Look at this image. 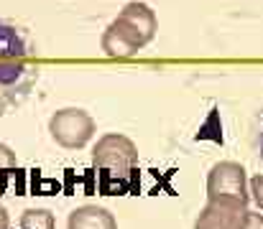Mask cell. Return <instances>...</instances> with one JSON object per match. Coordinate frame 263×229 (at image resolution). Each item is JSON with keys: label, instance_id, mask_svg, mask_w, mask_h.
Returning a JSON list of instances; mask_svg holds the SVG:
<instances>
[{"label": "cell", "instance_id": "cell-9", "mask_svg": "<svg viewBox=\"0 0 263 229\" xmlns=\"http://www.w3.org/2000/svg\"><path fill=\"white\" fill-rule=\"evenodd\" d=\"M67 229H118V222L105 206L85 204L69 214Z\"/></svg>", "mask_w": 263, "mask_h": 229}, {"label": "cell", "instance_id": "cell-14", "mask_svg": "<svg viewBox=\"0 0 263 229\" xmlns=\"http://www.w3.org/2000/svg\"><path fill=\"white\" fill-rule=\"evenodd\" d=\"M256 135H258V151L263 155V110H261V115H258V122H256Z\"/></svg>", "mask_w": 263, "mask_h": 229}, {"label": "cell", "instance_id": "cell-8", "mask_svg": "<svg viewBox=\"0 0 263 229\" xmlns=\"http://www.w3.org/2000/svg\"><path fill=\"white\" fill-rule=\"evenodd\" d=\"M120 20H125L141 38L143 44H151L156 31H159V23H156V13L146 5V3H128L120 13H118Z\"/></svg>", "mask_w": 263, "mask_h": 229}, {"label": "cell", "instance_id": "cell-6", "mask_svg": "<svg viewBox=\"0 0 263 229\" xmlns=\"http://www.w3.org/2000/svg\"><path fill=\"white\" fill-rule=\"evenodd\" d=\"M100 44H102V51H105L110 59H130V56H136V54L146 46L143 38H141L125 20H120V18H115V20L105 28Z\"/></svg>", "mask_w": 263, "mask_h": 229}, {"label": "cell", "instance_id": "cell-11", "mask_svg": "<svg viewBox=\"0 0 263 229\" xmlns=\"http://www.w3.org/2000/svg\"><path fill=\"white\" fill-rule=\"evenodd\" d=\"M15 153L10 151L5 143H0V194L8 189L10 183V176L15 173Z\"/></svg>", "mask_w": 263, "mask_h": 229}, {"label": "cell", "instance_id": "cell-2", "mask_svg": "<svg viewBox=\"0 0 263 229\" xmlns=\"http://www.w3.org/2000/svg\"><path fill=\"white\" fill-rule=\"evenodd\" d=\"M39 79L36 59H3L0 56V115L21 105Z\"/></svg>", "mask_w": 263, "mask_h": 229}, {"label": "cell", "instance_id": "cell-7", "mask_svg": "<svg viewBox=\"0 0 263 229\" xmlns=\"http://www.w3.org/2000/svg\"><path fill=\"white\" fill-rule=\"evenodd\" d=\"M0 56L3 59H36V44L31 33L13 23L0 18Z\"/></svg>", "mask_w": 263, "mask_h": 229}, {"label": "cell", "instance_id": "cell-5", "mask_svg": "<svg viewBox=\"0 0 263 229\" xmlns=\"http://www.w3.org/2000/svg\"><path fill=\"white\" fill-rule=\"evenodd\" d=\"M248 204L235 199H207L194 229H246Z\"/></svg>", "mask_w": 263, "mask_h": 229}, {"label": "cell", "instance_id": "cell-4", "mask_svg": "<svg viewBox=\"0 0 263 229\" xmlns=\"http://www.w3.org/2000/svg\"><path fill=\"white\" fill-rule=\"evenodd\" d=\"M207 199H235L248 204V176L235 160H220L207 173Z\"/></svg>", "mask_w": 263, "mask_h": 229}, {"label": "cell", "instance_id": "cell-15", "mask_svg": "<svg viewBox=\"0 0 263 229\" xmlns=\"http://www.w3.org/2000/svg\"><path fill=\"white\" fill-rule=\"evenodd\" d=\"M0 229H10V219H8V212L3 204H0Z\"/></svg>", "mask_w": 263, "mask_h": 229}, {"label": "cell", "instance_id": "cell-3", "mask_svg": "<svg viewBox=\"0 0 263 229\" xmlns=\"http://www.w3.org/2000/svg\"><path fill=\"white\" fill-rule=\"evenodd\" d=\"M49 133L62 148L80 151L95 135V120L89 112L80 110V107H64V110H57L51 115Z\"/></svg>", "mask_w": 263, "mask_h": 229}, {"label": "cell", "instance_id": "cell-12", "mask_svg": "<svg viewBox=\"0 0 263 229\" xmlns=\"http://www.w3.org/2000/svg\"><path fill=\"white\" fill-rule=\"evenodd\" d=\"M248 196L256 201V206L263 212V173L251 178V189H248Z\"/></svg>", "mask_w": 263, "mask_h": 229}, {"label": "cell", "instance_id": "cell-10", "mask_svg": "<svg viewBox=\"0 0 263 229\" xmlns=\"http://www.w3.org/2000/svg\"><path fill=\"white\" fill-rule=\"evenodd\" d=\"M18 227L21 229H57V222H54V214L49 209H26L21 214Z\"/></svg>", "mask_w": 263, "mask_h": 229}, {"label": "cell", "instance_id": "cell-13", "mask_svg": "<svg viewBox=\"0 0 263 229\" xmlns=\"http://www.w3.org/2000/svg\"><path fill=\"white\" fill-rule=\"evenodd\" d=\"M246 229H263V214L248 212V219H246Z\"/></svg>", "mask_w": 263, "mask_h": 229}, {"label": "cell", "instance_id": "cell-1", "mask_svg": "<svg viewBox=\"0 0 263 229\" xmlns=\"http://www.w3.org/2000/svg\"><path fill=\"white\" fill-rule=\"evenodd\" d=\"M92 168L100 173V181L105 189L110 186H125L130 183L136 168H138V148L130 138L120 133H107L97 140L92 151Z\"/></svg>", "mask_w": 263, "mask_h": 229}]
</instances>
